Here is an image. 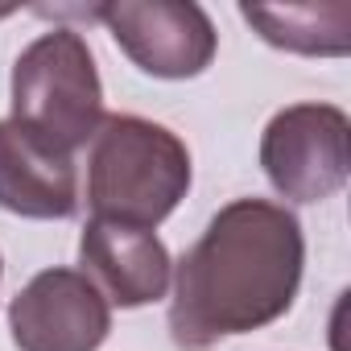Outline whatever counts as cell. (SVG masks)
<instances>
[{"instance_id":"obj_6","label":"cell","mask_w":351,"mask_h":351,"mask_svg":"<svg viewBox=\"0 0 351 351\" xmlns=\"http://www.w3.org/2000/svg\"><path fill=\"white\" fill-rule=\"evenodd\" d=\"M112 330V306L79 269H42L9 302L17 351H99Z\"/></svg>"},{"instance_id":"obj_8","label":"cell","mask_w":351,"mask_h":351,"mask_svg":"<svg viewBox=\"0 0 351 351\" xmlns=\"http://www.w3.org/2000/svg\"><path fill=\"white\" fill-rule=\"evenodd\" d=\"M0 211L21 219H71L79 211L75 157L17 120H0Z\"/></svg>"},{"instance_id":"obj_10","label":"cell","mask_w":351,"mask_h":351,"mask_svg":"<svg viewBox=\"0 0 351 351\" xmlns=\"http://www.w3.org/2000/svg\"><path fill=\"white\" fill-rule=\"evenodd\" d=\"M0 277H5V261H0Z\"/></svg>"},{"instance_id":"obj_1","label":"cell","mask_w":351,"mask_h":351,"mask_svg":"<svg viewBox=\"0 0 351 351\" xmlns=\"http://www.w3.org/2000/svg\"><path fill=\"white\" fill-rule=\"evenodd\" d=\"M306 269V236L285 203L232 199L173 269L169 339L211 351L289 314Z\"/></svg>"},{"instance_id":"obj_4","label":"cell","mask_w":351,"mask_h":351,"mask_svg":"<svg viewBox=\"0 0 351 351\" xmlns=\"http://www.w3.org/2000/svg\"><path fill=\"white\" fill-rule=\"evenodd\" d=\"M261 169L289 203H322L347 186L351 120L335 104H289L261 132Z\"/></svg>"},{"instance_id":"obj_9","label":"cell","mask_w":351,"mask_h":351,"mask_svg":"<svg viewBox=\"0 0 351 351\" xmlns=\"http://www.w3.org/2000/svg\"><path fill=\"white\" fill-rule=\"evenodd\" d=\"M240 17L277 50L306 58H343L351 50V9L335 5H240Z\"/></svg>"},{"instance_id":"obj_3","label":"cell","mask_w":351,"mask_h":351,"mask_svg":"<svg viewBox=\"0 0 351 351\" xmlns=\"http://www.w3.org/2000/svg\"><path fill=\"white\" fill-rule=\"evenodd\" d=\"M9 104V120L75 157V149H83L108 116L87 38L71 25H54L50 34L34 38L13 62Z\"/></svg>"},{"instance_id":"obj_7","label":"cell","mask_w":351,"mask_h":351,"mask_svg":"<svg viewBox=\"0 0 351 351\" xmlns=\"http://www.w3.org/2000/svg\"><path fill=\"white\" fill-rule=\"evenodd\" d=\"M79 261L91 277V285L108 298V306L136 310L149 302H161L173 277V261L157 232L108 223V219H87L79 236Z\"/></svg>"},{"instance_id":"obj_2","label":"cell","mask_w":351,"mask_h":351,"mask_svg":"<svg viewBox=\"0 0 351 351\" xmlns=\"http://www.w3.org/2000/svg\"><path fill=\"white\" fill-rule=\"evenodd\" d=\"M195 182L186 141L145 116L112 112L87 141V207L91 219L153 232L178 211Z\"/></svg>"},{"instance_id":"obj_5","label":"cell","mask_w":351,"mask_h":351,"mask_svg":"<svg viewBox=\"0 0 351 351\" xmlns=\"http://www.w3.org/2000/svg\"><path fill=\"white\" fill-rule=\"evenodd\" d=\"M124 58L153 79H199L219 50L215 21L195 0H112L91 9Z\"/></svg>"}]
</instances>
